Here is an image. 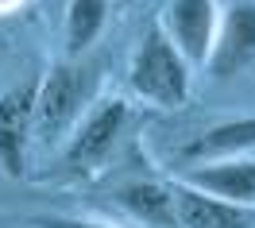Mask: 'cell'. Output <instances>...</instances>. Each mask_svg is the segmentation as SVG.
<instances>
[{
	"instance_id": "6da1fadb",
	"label": "cell",
	"mask_w": 255,
	"mask_h": 228,
	"mask_svg": "<svg viewBox=\"0 0 255 228\" xmlns=\"http://www.w3.org/2000/svg\"><path fill=\"white\" fill-rule=\"evenodd\" d=\"M190 70L186 54L174 47V39L162 31V23L147 27L139 47L131 54V93L159 109H182L190 101Z\"/></svg>"
},
{
	"instance_id": "30bf717a",
	"label": "cell",
	"mask_w": 255,
	"mask_h": 228,
	"mask_svg": "<svg viewBox=\"0 0 255 228\" xmlns=\"http://www.w3.org/2000/svg\"><path fill=\"white\" fill-rule=\"evenodd\" d=\"M116 201L124 205L135 221L143 225H155V228H170L178 225L174 217V197H170V186H155V182H135V186H124Z\"/></svg>"
},
{
	"instance_id": "ba28073f",
	"label": "cell",
	"mask_w": 255,
	"mask_h": 228,
	"mask_svg": "<svg viewBox=\"0 0 255 228\" xmlns=\"http://www.w3.org/2000/svg\"><path fill=\"white\" fill-rule=\"evenodd\" d=\"M190 186L213 197H224L232 205H255V159L232 155V159H209L186 174Z\"/></svg>"
},
{
	"instance_id": "3957f363",
	"label": "cell",
	"mask_w": 255,
	"mask_h": 228,
	"mask_svg": "<svg viewBox=\"0 0 255 228\" xmlns=\"http://www.w3.org/2000/svg\"><path fill=\"white\" fill-rule=\"evenodd\" d=\"M128 124V101L124 97H101L89 105V113L81 116L70 139L62 143V170H89L109 155L120 131Z\"/></svg>"
},
{
	"instance_id": "52a82bcc",
	"label": "cell",
	"mask_w": 255,
	"mask_h": 228,
	"mask_svg": "<svg viewBox=\"0 0 255 228\" xmlns=\"http://www.w3.org/2000/svg\"><path fill=\"white\" fill-rule=\"evenodd\" d=\"M178 228H252V205H232L224 197L190 186L186 178L170 182Z\"/></svg>"
},
{
	"instance_id": "8992f818",
	"label": "cell",
	"mask_w": 255,
	"mask_h": 228,
	"mask_svg": "<svg viewBox=\"0 0 255 228\" xmlns=\"http://www.w3.org/2000/svg\"><path fill=\"white\" fill-rule=\"evenodd\" d=\"M255 62V0H236L221 16L217 47L209 58V70L217 78H232Z\"/></svg>"
},
{
	"instance_id": "7c38bea8",
	"label": "cell",
	"mask_w": 255,
	"mask_h": 228,
	"mask_svg": "<svg viewBox=\"0 0 255 228\" xmlns=\"http://www.w3.org/2000/svg\"><path fill=\"white\" fill-rule=\"evenodd\" d=\"M35 225L39 228H112V225H101V221H81V217H39Z\"/></svg>"
},
{
	"instance_id": "7a4b0ae2",
	"label": "cell",
	"mask_w": 255,
	"mask_h": 228,
	"mask_svg": "<svg viewBox=\"0 0 255 228\" xmlns=\"http://www.w3.org/2000/svg\"><path fill=\"white\" fill-rule=\"evenodd\" d=\"M85 101V78L74 62L50 66L39 78V101H35V139L43 147H58L70 139L74 124L81 120Z\"/></svg>"
},
{
	"instance_id": "8fae6325",
	"label": "cell",
	"mask_w": 255,
	"mask_h": 228,
	"mask_svg": "<svg viewBox=\"0 0 255 228\" xmlns=\"http://www.w3.org/2000/svg\"><path fill=\"white\" fill-rule=\"evenodd\" d=\"M112 12V0H70L66 4V47L70 54H81L97 43Z\"/></svg>"
},
{
	"instance_id": "9c48e42d",
	"label": "cell",
	"mask_w": 255,
	"mask_h": 228,
	"mask_svg": "<svg viewBox=\"0 0 255 228\" xmlns=\"http://www.w3.org/2000/svg\"><path fill=\"white\" fill-rule=\"evenodd\" d=\"M255 147V116H236V120H221L205 128L197 139L186 143V159L193 163H209V159H232Z\"/></svg>"
},
{
	"instance_id": "4fadbf2b",
	"label": "cell",
	"mask_w": 255,
	"mask_h": 228,
	"mask_svg": "<svg viewBox=\"0 0 255 228\" xmlns=\"http://www.w3.org/2000/svg\"><path fill=\"white\" fill-rule=\"evenodd\" d=\"M23 0H0V12H12V8H19Z\"/></svg>"
},
{
	"instance_id": "5b68a950",
	"label": "cell",
	"mask_w": 255,
	"mask_h": 228,
	"mask_svg": "<svg viewBox=\"0 0 255 228\" xmlns=\"http://www.w3.org/2000/svg\"><path fill=\"white\" fill-rule=\"evenodd\" d=\"M35 101H39V78L0 93V166L12 178L23 174L27 139H35Z\"/></svg>"
},
{
	"instance_id": "277c9868",
	"label": "cell",
	"mask_w": 255,
	"mask_h": 228,
	"mask_svg": "<svg viewBox=\"0 0 255 228\" xmlns=\"http://www.w3.org/2000/svg\"><path fill=\"white\" fill-rule=\"evenodd\" d=\"M221 16L224 12L217 0H166L159 23L190 66H209L217 31H221Z\"/></svg>"
}]
</instances>
